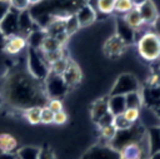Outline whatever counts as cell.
<instances>
[{
  "instance_id": "obj_1",
  "label": "cell",
  "mask_w": 160,
  "mask_h": 159,
  "mask_svg": "<svg viewBox=\"0 0 160 159\" xmlns=\"http://www.w3.org/2000/svg\"><path fill=\"white\" fill-rule=\"evenodd\" d=\"M1 95L8 105L19 110L45 106L49 100L44 81L35 79L28 69L10 73L2 81Z\"/></svg>"
},
{
  "instance_id": "obj_2",
  "label": "cell",
  "mask_w": 160,
  "mask_h": 159,
  "mask_svg": "<svg viewBox=\"0 0 160 159\" xmlns=\"http://www.w3.org/2000/svg\"><path fill=\"white\" fill-rule=\"evenodd\" d=\"M146 134L145 126H142L140 123L132 124L130 128L124 129V130H116L115 136L109 141V145L116 150L120 151L122 148H125L129 144L140 141Z\"/></svg>"
},
{
  "instance_id": "obj_3",
  "label": "cell",
  "mask_w": 160,
  "mask_h": 159,
  "mask_svg": "<svg viewBox=\"0 0 160 159\" xmlns=\"http://www.w3.org/2000/svg\"><path fill=\"white\" fill-rule=\"evenodd\" d=\"M138 53L146 61L160 59V38L154 31H148L136 40Z\"/></svg>"
},
{
  "instance_id": "obj_4",
  "label": "cell",
  "mask_w": 160,
  "mask_h": 159,
  "mask_svg": "<svg viewBox=\"0 0 160 159\" xmlns=\"http://www.w3.org/2000/svg\"><path fill=\"white\" fill-rule=\"evenodd\" d=\"M28 71L38 80L44 81L49 74V65L44 61L40 50L28 48Z\"/></svg>"
},
{
  "instance_id": "obj_5",
  "label": "cell",
  "mask_w": 160,
  "mask_h": 159,
  "mask_svg": "<svg viewBox=\"0 0 160 159\" xmlns=\"http://www.w3.org/2000/svg\"><path fill=\"white\" fill-rule=\"evenodd\" d=\"M139 90H140V84L136 76L129 73H124L118 76L116 81L114 83L110 90V95H126L129 93L139 91Z\"/></svg>"
},
{
  "instance_id": "obj_6",
  "label": "cell",
  "mask_w": 160,
  "mask_h": 159,
  "mask_svg": "<svg viewBox=\"0 0 160 159\" xmlns=\"http://www.w3.org/2000/svg\"><path fill=\"white\" fill-rule=\"evenodd\" d=\"M44 86H45V93L48 95V99H60L69 90L61 75H56L50 71L46 79L44 80Z\"/></svg>"
},
{
  "instance_id": "obj_7",
  "label": "cell",
  "mask_w": 160,
  "mask_h": 159,
  "mask_svg": "<svg viewBox=\"0 0 160 159\" xmlns=\"http://www.w3.org/2000/svg\"><path fill=\"white\" fill-rule=\"evenodd\" d=\"M82 159H120V154L119 151L114 150L109 144H98L89 149L84 154Z\"/></svg>"
},
{
  "instance_id": "obj_8",
  "label": "cell",
  "mask_w": 160,
  "mask_h": 159,
  "mask_svg": "<svg viewBox=\"0 0 160 159\" xmlns=\"http://www.w3.org/2000/svg\"><path fill=\"white\" fill-rule=\"evenodd\" d=\"M18 19H19V11H16L14 9H10V11L6 14V16L1 20V23H0V30L4 34L5 38L19 34Z\"/></svg>"
},
{
  "instance_id": "obj_9",
  "label": "cell",
  "mask_w": 160,
  "mask_h": 159,
  "mask_svg": "<svg viewBox=\"0 0 160 159\" xmlns=\"http://www.w3.org/2000/svg\"><path fill=\"white\" fill-rule=\"evenodd\" d=\"M25 48H28L26 38L20 34H16V35L5 38L2 50L9 55H16V54L21 53Z\"/></svg>"
},
{
  "instance_id": "obj_10",
  "label": "cell",
  "mask_w": 160,
  "mask_h": 159,
  "mask_svg": "<svg viewBox=\"0 0 160 159\" xmlns=\"http://www.w3.org/2000/svg\"><path fill=\"white\" fill-rule=\"evenodd\" d=\"M61 78L65 81V84L68 85V88L70 89L71 86H75L80 83V80L82 78V74H81V70H80L79 65L75 61L69 59V64H68L65 71L62 73Z\"/></svg>"
},
{
  "instance_id": "obj_11",
  "label": "cell",
  "mask_w": 160,
  "mask_h": 159,
  "mask_svg": "<svg viewBox=\"0 0 160 159\" xmlns=\"http://www.w3.org/2000/svg\"><path fill=\"white\" fill-rule=\"evenodd\" d=\"M126 44L115 34L112 36H110L105 44H104V53L106 56H110V58H115V56H119L121 55L125 49H126Z\"/></svg>"
},
{
  "instance_id": "obj_12",
  "label": "cell",
  "mask_w": 160,
  "mask_h": 159,
  "mask_svg": "<svg viewBox=\"0 0 160 159\" xmlns=\"http://www.w3.org/2000/svg\"><path fill=\"white\" fill-rule=\"evenodd\" d=\"M142 98V105L149 109L160 106V86H146L140 90Z\"/></svg>"
},
{
  "instance_id": "obj_13",
  "label": "cell",
  "mask_w": 160,
  "mask_h": 159,
  "mask_svg": "<svg viewBox=\"0 0 160 159\" xmlns=\"http://www.w3.org/2000/svg\"><path fill=\"white\" fill-rule=\"evenodd\" d=\"M75 18L79 23V26L80 28H85V26H89L91 25L95 19H96V13L95 10L92 9V6L89 4V3H85L84 5H81L76 13H75Z\"/></svg>"
},
{
  "instance_id": "obj_14",
  "label": "cell",
  "mask_w": 160,
  "mask_h": 159,
  "mask_svg": "<svg viewBox=\"0 0 160 159\" xmlns=\"http://www.w3.org/2000/svg\"><path fill=\"white\" fill-rule=\"evenodd\" d=\"M140 16L142 18L144 23L145 24H150L152 25L155 23V20L158 19L159 14H158V9L155 6V4L151 1V0H148L145 1L142 5H140L139 8H136Z\"/></svg>"
},
{
  "instance_id": "obj_15",
  "label": "cell",
  "mask_w": 160,
  "mask_h": 159,
  "mask_svg": "<svg viewBox=\"0 0 160 159\" xmlns=\"http://www.w3.org/2000/svg\"><path fill=\"white\" fill-rule=\"evenodd\" d=\"M18 25H19V34L22 36H28L34 29H35V23L29 13V10L19 13V19H18ZM38 28V26H36Z\"/></svg>"
},
{
  "instance_id": "obj_16",
  "label": "cell",
  "mask_w": 160,
  "mask_h": 159,
  "mask_svg": "<svg viewBox=\"0 0 160 159\" xmlns=\"http://www.w3.org/2000/svg\"><path fill=\"white\" fill-rule=\"evenodd\" d=\"M116 29H118L116 35H118L126 45H129V44H131V43H134V41L136 40V36H135L136 31L132 30L130 26H128V25L125 24V21L122 20V18L116 21Z\"/></svg>"
},
{
  "instance_id": "obj_17",
  "label": "cell",
  "mask_w": 160,
  "mask_h": 159,
  "mask_svg": "<svg viewBox=\"0 0 160 159\" xmlns=\"http://www.w3.org/2000/svg\"><path fill=\"white\" fill-rule=\"evenodd\" d=\"M108 109L114 116L121 115L124 113V110L126 109L124 95H109V98H108Z\"/></svg>"
},
{
  "instance_id": "obj_18",
  "label": "cell",
  "mask_w": 160,
  "mask_h": 159,
  "mask_svg": "<svg viewBox=\"0 0 160 159\" xmlns=\"http://www.w3.org/2000/svg\"><path fill=\"white\" fill-rule=\"evenodd\" d=\"M18 150V140L14 135L9 133L0 134V153L15 154Z\"/></svg>"
},
{
  "instance_id": "obj_19",
  "label": "cell",
  "mask_w": 160,
  "mask_h": 159,
  "mask_svg": "<svg viewBox=\"0 0 160 159\" xmlns=\"http://www.w3.org/2000/svg\"><path fill=\"white\" fill-rule=\"evenodd\" d=\"M146 138H148V143H149L150 155L160 151V129H159V126L149 128L146 131Z\"/></svg>"
},
{
  "instance_id": "obj_20",
  "label": "cell",
  "mask_w": 160,
  "mask_h": 159,
  "mask_svg": "<svg viewBox=\"0 0 160 159\" xmlns=\"http://www.w3.org/2000/svg\"><path fill=\"white\" fill-rule=\"evenodd\" d=\"M122 20L125 21V24H126L128 26H130V28H131L132 30H135V31L145 24L136 8H132L130 11H128L126 14H124Z\"/></svg>"
},
{
  "instance_id": "obj_21",
  "label": "cell",
  "mask_w": 160,
  "mask_h": 159,
  "mask_svg": "<svg viewBox=\"0 0 160 159\" xmlns=\"http://www.w3.org/2000/svg\"><path fill=\"white\" fill-rule=\"evenodd\" d=\"M108 98L109 96L100 98L92 104V106H91V118L95 123H98L99 119L102 118L109 111V109H108Z\"/></svg>"
},
{
  "instance_id": "obj_22",
  "label": "cell",
  "mask_w": 160,
  "mask_h": 159,
  "mask_svg": "<svg viewBox=\"0 0 160 159\" xmlns=\"http://www.w3.org/2000/svg\"><path fill=\"white\" fill-rule=\"evenodd\" d=\"M45 36H46V34H45V31L42 29H39V28L34 29L26 36V41H28L29 48H32V49L39 50V48H40V45H41V43H42V40H44Z\"/></svg>"
},
{
  "instance_id": "obj_23",
  "label": "cell",
  "mask_w": 160,
  "mask_h": 159,
  "mask_svg": "<svg viewBox=\"0 0 160 159\" xmlns=\"http://www.w3.org/2000/svg\"><path fill=\"white\" fill-rule=\"evenodd\" d=\"M125 98V104L126 108H136L140 109L142 106V98H141V91H132L126 95H124Z\"/></svg>"
},
{
  "instance_id": "obj_24",
  "label": "cell",
  "mask_w": 160,
  "mask_h": 159,
  "mask_svg": "<svg viewBox=\"0 0 160 159\" xmlns=\"http://www.w3.org/2000/svg\"><path fill=\"white\" fill-rule=\"evenodd\" d=\"M16 158L18 159H38L39 155V148L35 146H22L16 150Z\"/></svg>"
},
{
  "instance_id": "obj_25",
  "label": "cell",
  "mask_w": 160,
  "mask_h": 159,
  "mask_svg": "<svg viewBox=\"0 0 160 159\" xmlns=\"http://www.w3.org/2000/svg\"><path fill=\"white\" fill-rule=\"evenodd\" d=\"M60 48H62V46L58 43V40H56L54 36H48V35H46V36L44 38V40H42L40 48H39V50H40L41 53H49V51L58 50V49H60Z\"/></svg>"
},
{
  "instance_id": "obj_26",
  "label": "cell",
  "mask_w": 160,
  "mask_h": 159,
  "mask_svg": "<svg viewBox=\"0 0 160 159\" xmlns=\"http://www.w3.org/2000/svg\"><path fill=\"white\" fill-rule=\"evenodd\" d=\"M40 113H41V106H31L24 110V116L30 124L36 125L40 123Z\"/></svg>"
},
{
  "instance_id": "obj_27",
  "label": "cell",
  "mask_w": 160,
  "mask_h": 159,
  "mask_svg": "<svg viewBox=\"0 0 160 159\" xmlns=\"http://www.w3.org/2000/svg\"><path fill=\"white\" fill-rule=\"evenodd\" d=\"M42 54V58H44V61L50 66L52 63L65 58V50L64 48H60L58 50H54V51H49V53H41Z\"/></svg>"
},
{
  "instance_id": "obj_28",
  "label": "cell",
  "mask_w": 160,
  "mask_h": 159,
  "mask_svg": "<svg viewBox=\"0 0 160 159\" xmlns=\"http://www.w3.org/2000/svg\"><path fill=\"white\" fill-rule=\"evenodd\" d=\"M68 64H69V59L65 56V58H62V59H60V60L52 63V64L49 66V71L52 73V74H56V75H62V73L65 71Z\"/></svg>"
},
{
  "instance_id": "obj_29",
  "label": "cell",
  "mask_w": 160,
  "mask_h": 159,
  "mask_svg": "<svg viewBox=\"0 0 160 159\" xmlns=\"http://www.w3.org/2000/svg\"><path fill=\"white\" fill-rule=\"evenodd\" d=\"M134 6L131 0H115L114 3V13H118V14H126Z\"/></svg>"
},
{
  "instance_id": "obj_30",
  "label": "cell",
  "mask_w": 160,
  "mask_h": 159,
  "mask_svg": "<svg viewBox=\"0 0 160 159\" xmlns=\"http://www.w3.org/2000/svg\"><path fill=\"white\" fill-rule=\"evenodd\" d=\"M78 29H80V26H79V23H78V20H76V18H75V14L69 15V16L65 19V33L70 36V35H72Z\"/></svg>"
},
{
  "instance_id": "obj_31",
  "label": "cell",
  "mask_w": 160,
  "mask_h": 159,
  "mask_svg": "<svg viewBox=\"0 0 160 159\" xmlns=\"http://www.w3.org/2000/svg\"><path fill=\"white\" fill-rule=\"evenodd\" d=\"M114 3L115 0H96V9L101 14H111L114 13Z\"/></svg>"
},
{
  "instance_id": "obj_32",
  "label": "cell",
  "mask_w": 160,
  "mask_h": 159,
  "mask_svg": "<svg viewBox=\"0 0 160 159\" xmlns=\"http://www.w3.org/2000/svg\"><path fill=\"white\" fill-rule=\"evenodd\" d=\"M121 115H122L129 123L135 124V123H138V120H139V118H140V109H136V108H126Z\"/></svg>"
},
{
  "instance_id": "obj_33",
  "label": "cell",
  "mask_w": 160,
  "mask_h": 159,
  "mask_svg": "<svg viewBox=\"0 0 160 159\" xmlns=\"http://www.w3.org/2000/svg\"><path fill=\"white\" fill-rule=\"evenodd\" d=\"M8 1H9L10 8L16 10V11H19V13L29 10V8H30L29 0H8Z\"/></svg>"
},
{
  "instance_id": "obj_34",
  "label": "cell",
  "mask_w": 160,
  "mask_h": 159,
  "mask_svg": "<svg viewBox=\"0 0 160 159\" xmlns=\"http://www.w3.org/2000/svg\"><path fill=\"white\" fill-rule=\"evenodd\" d=\"M54 120V113L45 105L41 106V113H40V123L42 124H51Z\"/></svg>"
},
{
  "instance_id": "obj_35",
  "label": "cell",
  "mask_w": 160,
  "mask_h": 159,
  "mask_svg": "<svg viewBox=\"0 0 160 159\" xmlns=\"http://www.w3.org/2000/svg\"><path fill=\"white\" fill-rule=\"evenodd\" d=\"M112 125L116 128V130H124V129L130 128L132 124H131V123H129V121H128L122 115H116V116H114Z\"/></svg>"
},
{
  "instance_id": "obj_36",
  "label": "cell",
  "mask_w": 160,
  "mask_h": 159,
  "mask_svg": "<svg viewBox=\"0 0 160 159\" xmlns=\"http://www.w3.org/2000/svg\"><path fill=\"white\" fill-rule=\"evenodd\" d=\"M100 134H101V136L105 139V140H108V143L115 136V134H116V128L111 124V125H106V126H102V128H100Z\"/></svg>"
},
{
  "instance_id": "obj_37",
  "label": "cell",
  "mask_w": 160,
  "mask_h": 159,
  "mask_svg": "<svg viewBox=\"0 0 160 159\" xmlns=\"http://www.w3.org/2000/svg\"><path fill=\"white\" fill-rule=\"evenodd\" d=\"M46 106L52 111V113H58L62 110V101L60 99H49L46 103Z\"/></svg>"
},
{
  "instance_id": "obj_38",
  "label": "cell",
  "mask_w": 160,
  "mask_h": 159,
  "mask_svg": "<svg viewBox=\"0 0 160 159\" xmlns=\"http://www.w3.org/2000/svg\"><path fill=\"white\" fill-rule=\"evenodd\" d=\"M38 159H55V154L50 148L42 146V148H39Z\"/></svg>"
},
{
  "instance_id": "obj_39",
  "label": "cell",
  "mask_w": 160,
  "mask_h": 159,
  "mask_svg": "<svg viewBox=\"0 0 160 159\" xmlns=\"http://www.w3.org/2000/svg\"><path fill=\"white\" fill-rule=\"evenodd\" d=\"M112 121H114V115H112L110 111H108L102 118L99 119V121H98L96 124H98L100 128H102V126H106V125H111Z\"/></svg>"
},
{
  "instance_id": "obj_40",
  "label": "cell",
  "mask_w": 160,
  "mask_h": 159,
  "mask_svg": "<svg viewBox=\"0 0 160 159\" xmlns=\"http://www.w3.org/2000/svg\"><path fill=\"white\" fill-rule=\"evenodd\" d=\"M66 120H68V115H66V113L64 110L58 111V113H54V120H52V123H55L58 125H61V124H65Z\"/></svg>"
},
{
  "instance_id": "obj_41",
  "label": "cell",
  "mask_w": 160,
  "mask_h": 159,
  "mask_svg": "<svg viewBox=\"0 0 160 159\" xmlns=\"http://www.w3.org/2000/svg\"><path fill=\"white\" fill-rule=\"evenodd\" d=\"M10 5H9V1L8 0H0V23L1 20L6 16V14L10 11Z\"/></svg>"
},
{
  "instance_id": "obj_42",
  "label": "cell",
  "mask_w": 160,
  "mask_h": 159,
  "mask_svg": "<svg viewBox=\"0 0 160 159\" xmlns=\"http://www.w3.org/2000/svg\"><path fill=\"white\" fill-rule=\"evenodd\" d=\"M54 38H55V39L58 40V43H59V44H60V45H61V46L64 48V45L66 44V41H68V39H69L70 36H69V35H68V34H66L65 31H62V33H60V34L55 35Z\"/></svg>"
},
{
  "instance_id": "obj_43",
  "label": "cell",
  "mask_w": 160,
  "mask_h": 159,
  "mask_svg": "<svg viewBox=\"0 0 160 159\" xmlns=\"http://www.w3.org/2000/svg\"><path fill=\"white\" fill-rule=\"evenodd\" d=\"M152 26H154V33L160 38V15L158 16V19L155 20V23L152 24Z\"/></svg>"
},
{
  "instance_id": "obj_44",
  "label": "cell",
  "mask_w": 160,
  "mask_h": 159,
  "mask_svg": "<svg viewBox=\"0 0 160 159\" xmlns=\"http://www.w3.org/2000/svg\"><path fill=\"white\" fill-rule=\"evenodd\" d=\"M0 159H16V154H9V153H0Z\"/></svg>"
},
{
  "instance_id": "obj_45",
  "label": "cell",
  "mask_w": 160,
  "mask_h": 159,
  "mask_svg": "<svg viewBox=\"0 0 160 159\" xmlns=\"http://www.w3.org/2000/svg\"><path fill=\"white\" fill-rule=\"evenodd\" d=\"M145 1H148V0H131V3H132V6L134 8H139L140 5H142Z\"/></svg>"
},
{
  "instance_id": "obj_46",
  "label": "cell",
  "mask_w": 160,
  "mask_h": 159,
  "mask_svg": "<svg viewBox=\"0 0 160 159\" xmlns=\"http://www.w3.org/2000/svg\"><path fill=\"white\" fill-rule=\"evenodd\" d=\"M4 41H5V36H4V34H2L1 30H0V49H2V46H4Z\"/></svg>"
},
{
  "instance_id": "obj_47",
  "label": "cell",
  "mask_w": 160,
  "mask_h": 159,
  "mask_svg": "<svg viewBox=\"0 0 160 159\" xmlns=\"http://www.w3.org/2000/svg\"><path fill=\"white\" fill-rule=\"evenodd\" d=\"M154 113H155V115L158 116V119L160 120V106H158V108H155V109H151Z\"/></svg>"
},
{
  "instance_id": "obj_48",
  "label": "cell",
  "mask_w": 160,
  "mask_h": 159,
  "mask_svg": "<svg viewBox=\"0 0 160 159\" xmlns=\"http://www.w3.org/2000/svg\"><path fill=\"white\" fill-rule=\"evenodd\" d=\"M149 159H160V151H158V153H155V154L150 155V158H149Z\"/></svg>"
},
{
  "instance_id": "obj_49",
  "label": "cell",
  "mask_w": 160,
  "mask_h": 159,
  "mask_svg": "<svg viewBox=\"0 0 160 159\" xmlns=\"http://www.w3.org/2000/svg\"><path fill=\"white\" fill-rule=\"evenodd\" d=\"M41 0H29V3H30V6H32V5H36V4H39Z\"/></svg>"
},
{
  "instance_id": "obj_50",
  "label": "cell",
  "mask_w": 160,
  "mask_h": 159,
  "mask_svg": "<svg viewBox=\"0 0 160 159\" xmlns=\"http://www.w3.org/2000/svg\"><path fill=\"white\" fill-rule=\"evenodd\" d=\"M159 129H160V126H159Z\"/></svg>"
},
{
  "instance_id": "obj_51",
  "label": "cell",
  "mask_w": 160,
  "mask_h": 159,
  "mask_svg": "<svg viewBox=\"0 0 160 159\" xmlns=\"http://www.w3.org/2000/svg\"><path fill=\"white\" fill-rule=\"evenodd\" d=\"M16 159H18V158H16Z\"/></svg>"
}]
</instances>
